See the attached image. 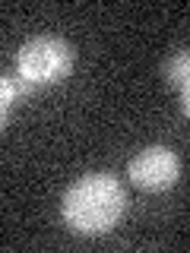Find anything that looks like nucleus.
<instances>
[{
    "label": "nucleus",
    "mask_w": 190,
    "mask_h": 253,
    "mask_svg": "<svg viewBox=\"0 0 190 253\" xmlns=\"http://www.w3.org/2000/svg\"><path fill=\"white\" fill-rule=\"evenodd\" d=\"M127 209V193L114 174L95 171L73 180L60 200V215L76 234H105L121 221Z\"/></svg>",
    "instance_id": "nucleus-1"
},
{
    "label": "nucleus",
    "mask_w": 190,
    "mask_h": 253,
    "mask_svg": "<svg viewBox=\"0 0 190 253\" xmlns=\"http://www.w3.org/2000/svg\"><path fill=\"white\" fill-rule=\"evenodd\" d=\"M73 44L60 35H35L16 54V73L32 85H54L70 76L73 70Z\"/></svg>",
    "instance_id": "nucleus-2"
},
{
    "label": "nucleus",
    "mask_w": 190,
    "mask_h": 253,
    "mask_svg": "<svg viewBox=\"0 0 190 253\" xmlns=\"http://www.w3.org/2000/svg\"><path fill=\"white\" fill-rule=\"evenodd\" d=\"M181 177V158L168 146H146L130 158V180L140 190L158 193L178 184Z\"/></svg>",
    "instance_id": "nucleus-3"
},
{
    "label": "nucleus",
    "mask_w": 190,
    "mask_h": 253,
    "mask_svg": "<svg viewBox=\"0 0 190 253\" xmlns=\"http://www.w3.org/2000/svg\"><path fill=\"white\" fill-rule=\"evenodd\" d=\"M32 92V83L29 79H22L19 73L16 76H10L6 73L3 79H0V121H10V111H13V105L19 98H26V95Z\"/></svg>",
    "instance_id": "nucleus-4"
},
{
    "label": "nucleus",
    "mask_w": 190,
    "mask_h": 253,
    "mask_svg": "<svg viewBox=\"0 0 190 253\" xmlns=\"http://www.w3.org/2000/svg\"><path fill=\"white\" fill-rule=\"evenodd\" d=\"M165 76H168V83L181 85L184 89L187 79H190V51H178L174 57L165 63Z\"/></svg>",
    "instance_id": "nucleus-5"
},
{
    "label": "nucleus",
    "mask_w": 190,
    "mask_h": 253,
    "mask_svg": "<svg viewBox=\"0 0 190 253\" xmlns=\"http://www.w3.org/2000/svg\"><path fill=\"white\" fill-rule=\"evenodd\" d=\"M184 114L190 117V79H187V85H184Z\"/></svg>",
    "instance_id": "nucleus-6"
}]
</instances>
